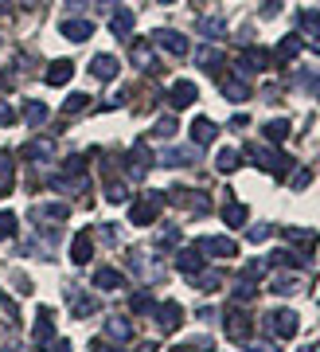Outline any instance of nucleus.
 <instances>
[{
	"mask_svg": "<svg viewBox=\"0 0 320 352\" xmlns=\"http://www.w3.org/2000/svg\"><path fill=\"white\" fill-rule=\"evenodd\" d=\"M12 235H16V212L4 208V212H0V239H12Z\"/></svg>",
	"mask_w": 320,
	"mask_h": 352,
	"instance_id": "a19ab883",
	"label": "nucleus"
},
{
	"mask_svg": "<svg viewBox=\"0 0 320 352\" xmlns=\"http://www.w3.org/2000/svg\"><path fill=\"white\" fill-rule=\"evenodd\" d=\"M297 24L305 28V32H320V12H301L297 16Z\"/></svg>",
	"mask_w": 320,
	"mask_h": 352,
	"instance_id": "49530a36",
	"label": "nucleus"
},
{
	"mask_svg": "<svg viewBox=\"0 0 320 352\" xmlns=\"http://www.w3.org/2000/svg\"><path fill=\"white\" fill-rule=\"evenodd\" d=\"M129 309H133V314H152V309H157V302H152L145 289H141V294H133V298H129Z\"/></svg>",
	"mask_w": 320,
	"mask_h": 352,
	"instance_id": "58836bf2",
	"label": "nucleus"
},
{
	"mask_svg": "<svg viewBox=\"0 0 320 352\" xmlns=\"http://www.w3.org/2000/svg\"><path fill=\"white\" fill-rule=\"evenodd\" d=\"M152 317H157V325L164 329V333H176V329L184 325V309H180V302H160L157 309H152Z\"/></svg>",
	"mask_w": 320,
	"mask_h": 352,
	"instance_id": "9d476101",
	"label": "nucleus"
},
{
	"mask_svg": "<svg viewBox=\"0 0 320 352\" xmlns=\"http://www.w3.org/2000/svg\"><path fill=\"white\" fill-rule=\"evenodd\" d=\"M301 87H305V90H320V75H317V71H305Z\"/></svg>",
	"mask_w": 320,
	"mask_h": 352,
	"instance_id": "603ef678",
	"label": "nucleus"
},
{
	"mask_svg": "<svg viewBox=\"0 0 320 352\" xmlns=\"http://www.w3.org/2000/svg\"><path fill=\"white\" fill-rule=\"evenodd\" d=\"M176 270H180V274H199V270H203V251H199V247H187V251H180L176 254Z\"/></svg>",
	"mask_w": 320,
	"mask_h": 352,
	"instance_id": "a211bd4d",
	"label": "nucleus"
},
{
	"mask_svg": "<svg viewBox=\"0 0 320 352\" xmlns=\"http://www.w3.org/2000/svg\"><path fill=\"white\" fill-rule=\"evenodd\" d=\"M47 106H43V102H24V122H27V126H32V129H39V126H43V122H47Z\"/></svg>",
	"mask_w": 320,
	"mask_h": 352,
	"instance_id": "473e14b6",
	"label": "nucleus"
},
{
	"mask_svg": "<svg viewBox=\"0 0 320 352\" xmlns=\"http://www.w3.org/2000/svg\"><path fill=\"white\" fill-rule=\"evenodd\" d=\"M301 47H305V39L297 36V32H289V36H285L282 43H277L273 59H277V63H289V59H297V55H301Z\"/></svg>",
	"mask_w": 320,
	"mask_h": 352,
	"instance_id": "4be33fe9",
	"label": "nucleus"
},
{
	"mask_svg": "<svg viewBox=\"0 0 320 352\" xmlns=\"http://www.w3.org/2000/svg\"><path fill=\"white\" fill-rule=\"evenodd\" d=\"M247 157L258 164L262 173H273V176H285L293 168V161L285 153H277V145H247Z\"/></svg>",
	"mask_w": 320,
	"mask_h": 352,
	"instance_id": "f257e3e1",
	"label": "nucleus"
},
{
	"mask_svg": "<svg viewBox=\"0 0 320 352\" xmlns=\"http://www.w3.org/2000/svg\"><path fill=\"white\" fill-rule=\"evenodd\" d=\"M59 32H62L67 39H71V43H82V39L94 36V24H90V20H62Z\"/></svg>",
	"mask_w": 320,
	"mask_h": 352,
	"instance_id": "aec40b11",
	"label": "nucleus"
},
{
	"mask_svg": "<svg viewBox=\"0 0 320 352\" xmlns=\"http://www.w3.org/2000/svg\"><path fill=\"white\" fill-rule=\"evenodd\" d=\"M4 8H8V0H0V16H4Z\"/></svg>",
	"mask_w": 320,
	"mask_h": 352,
	"instance_id": "bf43d9fd",
	"label": "nucleus"
},
{
	"mask_svg": "<svg viewBox=\"0 0 320 352\" xmlns=\"http://www.w3.org/2000/svg\"><path fill=\"white\" fill-rule=\"evenodd\" d=\"M270 235H273V227H270V223H258L254 231H250V239H254V243H266Z\"/></svg>",
	"mask_w": 320,
	"mask_h": 352,
	"instance_id": "de8ad7c7",
	"label": "nucleus"
},
{
	"mask_svg": "<svg viewBox=\"0 0 320 352\" xmlns=\"http://www.w3.org/2000/svg\"><path fill=\"white\" fill-rule=\"evenodd\" d=\"M234 67H238V75H262V71L270 67V51L266 47H242L238 59H234Z\"/></svg>",
	"mask_w": 320,
	"mask_h": 352,
	"instance_id": "423d86ee",
	"label": "nucleus"
},
{
	"mask_svg": "<svg viewBox=\"0 0 320 352\" xmlns=\"http://www.w3.org/2000/svg\"><path fill=\"white\" fill-rule=\"evenodd\" d=\"M289 184H293V188H308V184H312V173H308V168H301V173H293V180H289Z\"/></svg>",
	"mask_w": 320,
	"mask_h": 352,
	"instance_id": "09e8293b",
	"label": "nucleus"
},
{
	"mask_svg": "<svg viewBox=\"0 0 320 352\" xmlns=\"http://www.w3.org/2000/svg\"><path fill=\"white\" fill-rule=\"evenodd\" d=\"M82 4H87V0H67V8H71V12H74V8H82Z\"/></svg>",
	"mask_w": 320,
	"mask_h": 352,
	"instance_id": "13d9d810",
	"label": "nucleus"
},
{
	"mask_svg": "<svg viewBox=\"0 0 320 352\" xmlns=\"http://www.w3.org/2000/svg\"><path fill=\"white\" fill-rule=\"evenodd\" d=\"M277 12H282V0H262V16L266 20H273Z\"/></svg>",
	"mask_w": 320,
	"mask_h": 352,
	"instance_id": "8fccbe9b",
	"label": "nucleus"
},
{
	"mask_svg": "<svg viewBox=\"0 0 320 352\" xmlns=\"http://www.w3.org/2000/svg\"><path fill=\"white\" fill-rule=\"evenodd\" d=\"M250 352H277V344H250Z\"/></svg>",
	"mask_w": 320,
	"mask_h": 352,
	"instance_id": "6e6d98bb",
	"label": "nucleus"
},
{
	"mask_svg": "<svg viewBox=\"0 0 320 352\" xmlns=\"http://www.w3.org/2000/svg\"><path fill=\"white\" fill-rule=\"evenodd\" d=\"M117 71H122V63H117L113 55H94V59H90V75L98 78V82H113Z\"/></svg>",
	"mask_w": 320,
	"mask_h": 352,
	"instance_id": "2eb2a0df",
	"label": "nucleus"
},
{
	"mask_svg": "<svg viewBox=\"0 0 320 352\" xmlns=\"http://www.w3.org/2000/svg\"><path fill=\"white\" fill-rule=\"evenodd\" d=\"M254 289H258V282H250V278H238V286H234V298H238V302H250V298H254Z\"/></svg>",
	"mask_w": 320,
	"mask_h": 352,
	"instance_id": "37998d69",
	"label": "nucleus"
},
{
	"mask_svg": "<svg viewBox=\"0 0 320 352\" xmlns=\"http://www.w3.org/2000/svg\"><path fill=\"white\" fill-rule=\"evenodd\" d=\"M133 24H137V16L129 12V8H113V16H110V32L117 39H129L133 36Z\"/></svg>",
	"mask_w": 320,
	"mask_h": 352,
	"instance_id": "6ab92c4d",
	"label": "nucleus"
},
{
	"mask_svg": "<svg viewBox=\"0 0 320 352\" xmlns=\"http://www.w3.org/2000/svg\"><path fill=\"white\" fill-rule=\"evenodd\" d=\"M196 98H199V90H196V82H187V78L172 82V90H168V106H172V110H184V106H192Z\"/></svg>",
	"mask_w": 320,
	"mask_h": 352,
	"instance_id": "ddd939ff",
	"label": "nucleus"
},
{
	"mask_svg": "<svg viewBox=\"0 0 320 352\" xmlns=\"http://www.w3.org/2000/svg\"><path fill=\"white\" fill-rule=\"evenodd\" d=\"M106 200H110V204H125V200H129V188L117 184V180H110V184H106Z\"/></svg>",
	"mask_w": 320,
	"mask_h": 352,
	"instance_id": "79ce46f5",
	"label": "nucleus"
},
{
	"mask_svg": "<svg viewBox=\"0 0 320 352\" xmlns=\"http://www.w3.org/2000/svg\"><path fill=\"white\" fill-rule=\"evenodd\" d=\"M20 4H27V8H32V4H39V0H20Z\"/></svg>",
	"mask_w": 320,
	"mask_h": 352,
	"instance_id": "052dcab7",
	"label": "nucleus"
},
{
	"mask_svg": "<svg viewBox=\"0 0 320 352\" xmlns=\"http://www.w3.org/2000/svg\"><path fill=\"white\" fill-rule=\"evenodd\" d=\"M106 4H110V0H106Z\"/></svg>",
	"mask_w": 320,
	"mask_h": 352,
	"instance_id": "69168bd1",
	"label": "nucleus"
},
{
	"mask_svg": "<svg viewBox=\"0 0 320 352\" xmlns=\"http://www.w3.org/2000/svg\"><path fill=\"white\" fill-rule=\"evenodd\" d=\"M20 157H24V161H47V157H51V141L47 138L27 141L24 149H20Z\"/></svg>",
	"mask_w": 320,
	"mask_h": 352,
	"instance_id": "cd10ccee",
	"label": "nucleus"
},
{
	"mask_svg": "<svg viewBox=\"0 0 320 352\" xmlns=\"http://www.w3.org/2000/svg\"><path fill=\"white\" fill-rule=\"evenodd\" d=\"M8 180H12V153L0 149V188H8Z\"/></svg>",
	"mask_w": 320,
	"mask_h": 352,
	"instance_id": "c03bdc74",
	"label": "nucleus"
},
{
	"mask_svg": "<svg viewBox=\"0 0 320 352\" xmlns=\"http://www.w3.org/2000/svg\"><path fill=\"white\" fill-rule=\"evenodd\" d=\"M196 247L203 254H211V258H234V254H238V243L227 239V235H207V239H199Z\"/></svg>",
	"mask_w": 320,
	"mask_h": 352,
	"instance_id": "6e6552de",
	"label": "nucleus"
},
{
	"mask_svg": "<svg viewBox=\"0 0 320 352\" xmlns=\"http://www.w3.org/2000/svg\"><path fill=\"white\" fill-rule=\"evenodd\" d=\"M94 286H98V289H122L125 286V274H122V270H113V266H102V270H94Z\"/></svg>",
	"mask_w": 320,
	"mask_h": 352,
	"instance_id": "a878e982",
	"label": "nucleus"
},
{
	"mask_svg": "<svg viewBox=\"0 0 320 352\" xmlns=\"http://www.w3.org/2000/svg\"><path fill=\"white\" fill-rule=\"evenodd\" d=\"M160 212H164V192H145V196H137V200L129 204V219H133L137 227L157 223Z\"/></svg>",
	"mask_w": 320,
	"mask_h": 352,
	"instance_id": "f03ea898",
	"label": "nucleus"
},
{
	"mask_svg": "<svg viewBox=\"0 0 320 352\" xmlns=\"http://www.w3.org/2000/svg\"><path fill=\"white\" fill-rule=\"evenodd\" d=\"M164 4H172V0H164Z\"/></svg>",
	"mask_w": 320,
	"mask_h": 352,
	"instance_id": "0e129e2a",
	"label": "nucleus"
},
{
	"mask_svg": "<svg viewBox=\"0 0 320 352\" xmlns=\"http://www.w3.org/2000/svg\"><path fill=\"white\" fill-rule=\"evenodd\" d=\"M199 32L207 39H219V36H227V20L222 16H199Z\"/></svg>",
	"mask_w": 320,
	"mask_h": 352,
	"instance_id": "7c9ffc66",
	"label": "nucleus"
},
{
	"mask_svg": "<svg viewBox=\"0 0 320 352\" xmlns=\"http://www.w3.org/2000/svg\"><path fill=\"white\" fill-rule=\"evenodd\" d=\"M51 340H55V317H51V309L43 305L36 314V329H32V344L36 349H47Z\"/></svg>",
	"mask_w": 320,
	"mask_h": 352,
	"instance_id": "9b49d317",
	"label": "nucleus"
},
{
	"mask_svg": "<svg viewBox=\"0 0 320 352\" xmlns=\"http://www.w3.org/2000/svg\"><path fill=\"white\" fill-rule=\"evenodd\" d=\"M270 286L273 294H293V289H301V274H277Z\"/></svg>",
	"mask_w": 320,
	"mask_h": 352,
	"instance_id": "e433bc0d",
	"label": "nucleus"
},
{
	"mask_svg": "<svg viewBox=\"0 0 320 352\" xmlns=\"http://www.w3.org/2000/svg\"><path fill=\"white\" fill-rule=\"evenodd\" d=\"M176 204H180V208H187V212H196V215L211 212V204H207V196H203V192H184V188H176Z\"/></svg>",
	"mask_w": 320,
	"mask_h": 352,
	"instance_id": "5701e85b",
	"label": "nucleus"
},
{
	"mask_svg": "<svg viewBox=\"0 0 320 352\" xmlns=\"http://www.w3.org/2000/svg\"><path fill=\"white\" fill-rule=\"evenodd\" d=\"M308 47H312V51L320 55V36H312V39H308Z\"/></svg>",
	"mask_w": 320,
	"mask_h": 352,
	"instance_id": "4d7b16f0",
	"label": "nucleus"
},
{
	"mask_svg": "<svg viewBox=\"0 0 320 352\" xmlns=\"http://www.w3.org/2000/svg\"><path fill=\"white\" fill-rule=\"evenodd\" d=\"M133 63L141 67V71H148V75L157 71V55H152V43H141V39H137V43H133Z\"/></svg>",
	"mask_w": 320,
	"mask_h": 352,
	"instance_id": "bb28decb",
	"label": "nucleus"
},
{
	"mask_svg": "<svg viewBox=\"0 0 320 352\" xmlns=\"http://www.w3.org/2000/svg\"><path fill=\"white\" fill-rule=\"evenodd\" d=\"M250 317L242 314V309H227V337L234 340V344H250Z\"/></svg>",
	"mask_w": 320,
	"mask_h": 352,
	"instance_id": "1a4fd4ad",
	"label": "nucleus"
},
{
	"mask_svg": "<svg viewBox=\"0 0 320 352\" xmlns=\"http://www.w3.org/2000/svg\"><path fill=\"white\" fill-rule=\"evenodd\" d=\"M148 43L164 47L168 55H176V59H184V55H187V36H184V32H176V28H157V32L148 36Z\"/></svg>",
	"mask_w": 320,
	"mask_h": 352,
	"instance_id": "39448f33",
	"label": "nucleus"
},
{
	"mask_svg": "<svg viewBox=\"0 0 320 352\" xmlns=\"http://www.w3.org/2000/svg\"><path fill=\"white\" fill-rule=\"evenodd\" d=\"M67 215H71L67 204H39V208H36V219H55V223H62Z\"/></svg>",
	"mask_w": 320,
	"mask_h": 352,
	"instance_id": "f704fd0d",
	"label": "nucleus"
},
{
	"mask_svg": "<svg viewBox=\"0 0 320 352\" xmlns=\"http://www.w3.org/2000/svg\"><path fill=\"white\" fill-rule=\"evenodd\" d=\"M262 133H266V141H270V145H282V141L289 138V122H285V118H273V122H266V129H262Z\"/></svg>",
	"mask_w": 320,
	"mask_h": 352,
	"instance_id": "72a5a7b5",
	"label": "nucleus"
},
{
	"mask_svg": "<svg viewBox=\"0 0 320 352\" xmlns=\"http://www.w3.org/2000/svg\"><path fill=\"white\" fill-rule=\"evenodd\" d=\"M71 314H74V317L98 314V298H87V294H71Z\"/></svg>",
	"mask_w": 320,
	"mask_h": 352,
	"instance_id": "2f4dec72",
	"label": "nucleus"
},
{
	"mask_svg": "<svg viewBox=\"0 0 320 352\" xmlns=\"http://www.w3.org/2000/svg\"><path fill=\"white\" fill-rule=\"evenodd\" d=\"M308 352H320V340H317V344H312V349H308Z\"/></svg>",
	"mask_w": 320,
	"mask_h": 352,
	"instance_id": "680f3d73",
	"label": "nucleus"
},
{
	"mask_svg": "<svg viewBox=\"0 0 320 352\" xmlns=\"http://www.w3.org/2000/svg\"><path fill=\"white\" fill-rule=\"evenodd\" d=\"M106 340H113V344L133 340V325H129L125 317H110V321H106Z\"/></svg>",
	"mask_w": 320,
	"mask_h": 352,
	"instance_id": "b1692460",
	"label": "nucleus"
},
{
	"mask_svg": "<svg viewBox=\"0 0 320 352\" xmlns=\"http://www.w3.org/2000/svg\"><path fill=\"white\" fill-rule=\"evenodd\" d=\"M196 63L203 67V71H222V51L207 43V47H199V51H196Z\"/></svg>",
	"mask_w": 320,
	"mask_h": 352,
	"instance_id": "c85d7f7f",
	"label": "nucleus"
},
{
	"mask_svg": "<svg viewBox=\"0 0 320 352\" xmlns=\"http://www.w3.org/2000/svg\"><path fill=\"white\" fill-rule=\"evenodd\" d=\"M199 4H203V0H199Z\"/></svg>",
	"mask_w": 320,
	"mask_h": 352,
	"instance_id": "338daca9",
	"label": "nucleus"
},
{
	"mask_svg": "<svg viewBox=\"0 0 320 352\" xmlns=\"http://www.w3.org/2000/svg\"><path fill=\"white\" fill-rule=\"evenodd\" d=\"M125 168H129V176H133V180H137V176H145L148 168H152V149H148L145 141H137L133 149L125 153Z\"/></svg>",
	"mask_w": 320,
	"mask_h": 352,
	"instance_id": "0eeeda50",
	"label": "nucleus"
},
{
	"mask_svg": "<svg viewBox=\"0 0 320 352\" xmlns=\"http://www.w3.org/2000/svg\"><path fill=\"white\" fill-rule=\"evenodd\" d=\"M266 329H270V337L289 340V337H297V329H301V317H297L293 309H273V314H266Z\"/></svg>",
	"mask_w": 320,
	"mask_h": 352,
	"instance_id": "7ed1b4c3",
	"label": "nucleus"
},
{
	"mask_svg": "<svg viewBox=\"0 0 320 352\" xmlns=\"http://www.w3.org/2000/svg\"><path fill=\"white\" fill-rule=\"evenodd\" d=\"M71 258L78 266H87L90 258H94V235H90V231H78V235L71 239Z\"/></svg>",
	"mask_w": 320,
	"mask_h": 352,
	"instance_id": "f3484780",
	"label": "nucleus"
},
{
	"mask_svg": "<svg viewBox=\"0 0 320 352\" xmlns=\"http://www.w3.org/2000/svg\"><path fill=\"white\" fill-rule=\"evenodd\" d=\"M192 282H196L199 289H219L222 286V274H219V270H199V274H192Z\"/></svg>",
	"mask_w": 320,
	"mask_h": 352,
	"instance_id": "4c0bfd02",
	"label": "nucleus"
},
{
	"mask_svg": "<svg viewBox=\"0 0 320 352\" xmlns=\"http://www.w3.org/2000/svg\"><path fill=\"white\" fill-rule=\"evenodd\" d=\"M71 75H74L71 59H55V63H47V71H43V82H47V87H67Z\"/></svg>",
	"mask_w": 320,
	"mask_h": 352,
	"instance_id": "dca6fc26",
	"label": "nucleus"
},
{
	"mask_svg": "<svg viewBox=\"0 0 320 352\" xmlns=\"http://www.w3.org/2000/svg\"><path fill=\"white\" fill-rule=\"evenodd\" d=\"M47 184H51L55 192H67V196H87V192H90L87 173H71V168H62V173H51V176H47Z\"/></svg>",
	"mask_w": 320,
	"mask_h": 352,
	"instance_id": "20e7f679",
	"label": "nucleus"
},
{
	"mask_svg": "<svg viewBox=\"0 0 320 352\" xmlns=\"http://www.w3.org/2000/svg\"><path fill=\"white\" fill-rule=\"evenodd\" d=\"M222 223L227 227H242L247 223V208H242V204H227V208H222Z\"/></svg>",
	"mask_w": 320,
	"mask_h": 352,
	"instance_id": "c9c22d12",
	"label": "nucleus"
},
{
	"mask_svg": "<svg viewBox=\"0 0 320 352\" xmlns=\"http://www.w3.org/2000/svg\"><path fill=\"white\" fill-rule=\"evenodd\" d=\"M90 352H122V349H106V340H94V344H90Z\"/></svg>",
	"mask_w": 320,
	"mask_h": 352,
	"instance_id": "5fc2aeb1",
	"label": "nucleus"
},
{
	"mask_svg": "<svg viewBox=\"0 0 320 352\" xmlns=\"http://www.w3.org/2000/svg\"><path fill=\"white\" fill-rule=\"evenodd\" d=\"M215 133H219V129H215V122H211V118H196V122H192V141H196L199 149H203V145H211V141H215Z\"/></svg>",
	"mask_w": 320,
	"mask_h": 352,
	"instance_id": "393cba45",
	"label": "nucleus"
},
{
	"mask_svg": "<svg viewBox=\"0 0 320 352\" xmlns=\"http://www.w3.org/2000/svg\"><path fill=\"white\" fill-rule=\"evenodd\" d=\"M199 161V145L184 149V145H172V149L160 153V164H168V168H180V164H196Z\"/></svg>",
	"mask_w": 320,
	"mask_h": 352,
	"instance_id": "4468645a",
	"label": "nucleus"
},
{
	"mask_svg": "<svg viewBox=\"0 0 320 352\" xmlns=\"http://www.w3.org/2000/svg\"><path fill=\"white\" fill-rule=\"evenodd\" d=\"M176 129H180V126H176V118H172V113H164L157 126H152V133H157V138H176Z\"/></svg>",
	"mask_w": 320,
	"mask_h": 352,
	"instance_id": "ea45409f",
	"label": "nucleus"
},
{
	"mask_svg": "<svg viewBox=\"0 0 320 352\" xmlns=\"http://www.w3.org/2000/svg\"><path fill=\"white\" fill-rule=\"evenodd\" d=\"M90 106V94H71V98H67V106H62V110L67 113H82Z\"/></svg>",
	"mask_w": 320,
	"mask_h": 352,
	"instance_id": "a18cd8bd",
	"label": "nucleus"
},
{
	"mask_svg": "<svg viewBox=\"0 0 320 352\" xmlns=\"http://www.w3.org/2000/svg\"><path fill=\"white\" fill-rule=\"evenodd\" d=\"M219 90H222L231 102H247V98H250L247 75H219Z\"/></svg>",
	"mask_w": 320,
	"mask_h": 352,
	"instance_id": "f8f14e48",
	"label": "nucleus"
},
{
	"mask_svg": "<svg viewBox=\"0 0 320 352\" xmlns=\"http://www.w3.org/2000/svg\"><path fill=\"white\" fill-rule=\"evenodd\" d=\"M238 164H242V153L238 149H219V157H215V168H219L222 176H231Z\"/></svg>",
	"mask_w": 320,
	"mask_h": 352,
	"instance_id": "c756f323",
	"label": "nucleus"
},
{
	"mask_svg": "<svg viewBox=\"0 0 320 352\" xmlns=\"http://www.w3.org/2000/svg\"><path fill=\"white\" fill-rule=\"evenodd\" d=\"M285 239L293 243L297 251L301 254H308V251H317V231H305V227H289V231H285Z\"/></svg>",
	"mask_w": 320,
	"mask_h": 352,
	"instance_id": "412c9836",
	"label": "nucleus"
},
{
	"mask_svg": "<svg viewBox=\"0 0 320 352\" xmlns=\"http://www.w3.org/2000/svg\"><path fill=\"white\" fill-rule=\"evenodd\" d=\"M16 122V110L12 106H0V126H12Z\"/></svg>",
	"mask_w": 320,
	"mask_h": 352,
	"instance_id": "864d4df0",
	"label": "nucleus"
},
{
	"mask_svg": "<svg viewBox=\"0 0 320 352\" xmlns=\"http://www.w3.org/2000/svg\"><path fill=\"white\" fill-rule=\"evenodd\" d=\"M176 243H180V231H172V227L160 231V247H176Z\"/></svg>",
	"mask_w": 320,
	"mask_h": 352,
	"instance_id": "3c124183",
	"label": "nucleus"
},
{
	"mask_svg": "<svg viewBox=\"0 0 320 352\" xmlns=\"http://www.w3.org/2000/svg\"><path fill=\"white\" fill-rule=\"evenodd\" d=\"M176 352H199V349H176Z\"/></svg>",
	"mask_w": 320,
	"mask_h": 352,
	"instance_id": "e2e57ef3",
	"label": "nucleus"
}]
</instances>
